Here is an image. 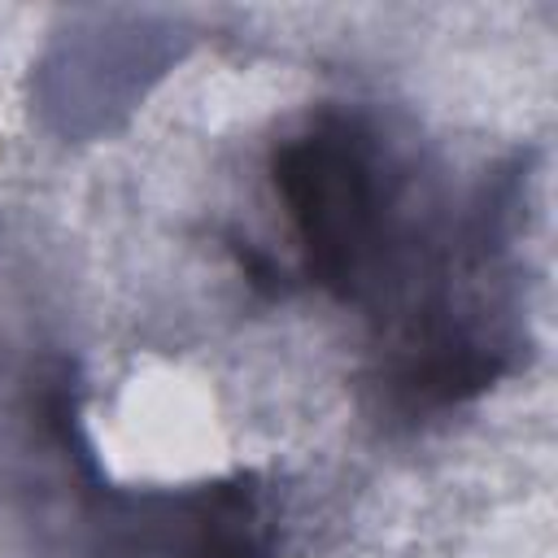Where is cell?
<instances>
[{
	"label": "cell",
	"mask_w": 558,
	"mask_h": 558,
	"mask_svg": "<svg viewBox=\"0 0 558 558\" xmlns=\"http://www.w3.org/2000/svg\"><path fill=\"white\" fill-rule=\"evenodd\" d=\"M301 275L371 331V388L397 418L488 392L527 353L519 161L458 187L362 109H318L270 153Z\"/></svg>",
	"instance_id": "6da1fadb"
},
{
	"label": "cell",
	"mask_w": 558,
	"mask_h": 558,
	"mask_svg": "<svg viewBox=\"0 0 558 558\" xmlns=\"http://www.w3.org/2000/svg\"><path fill=\"white\" fill-rule=\"evenodd\" d=\"M13 418V488L44 558H279L270 501L253 471L113 484L83 432L65 362L31 371Z\"/></svg>",
	"instance_id": "7a4b0ae2"
}]
</instances>
